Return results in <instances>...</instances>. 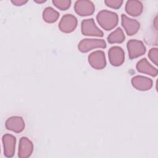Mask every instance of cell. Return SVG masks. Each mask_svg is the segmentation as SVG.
Returning a JSON list of instances; mask_svg holds the SVG:
<instances>
[{"mask_svg":"<svg viewBox=\"0 0 158 158\" xmlns=\"http://www.w3.org/2000/svg\"><path fill=\"white\" fill-rule=\"evenodd\" d=\"M95 7L94 4L88 0L77 1L74 5L75 12L80 16H88L92 15L94 12Z\"/></svg>","mask_w":158,"mask_h":158,"instance_id":"8992f818","label":"cell"},{"mask_svg":"<svg viewBox=\"0 0 158 158\" xmlns=\"http://www.w3.org/2000/svg\"><path fill=\"white\" fill-rule=\"evenodd\" d=\"M4 156L7 157L14 156L15 150L16 138L10 134H5L2 136Z\"/></svg>","mask_w":158,"mask_h":158,"instance_id":"8fae6325","label":"cell"},{"mask_svg":"<svg viewBox=\"0 0 158 158\" xmlns=\"http://www.w3.org/2000/svg\"><path fill=\"white\" fill-rule=\"evenodd\" d=\"M130 59L137 58L146 52V47L143 41L137 40H130L127 44Z\"/></svg>","mask_w":158,"mask_h":158,"instance_id":"277c9868","label":"cell"},{"mask_svg":"<svg viewBox=\"0 0 158 158\" xmlns=\"http://www.w3.org/2000/svg\"><path fill=\"white\" fill-rule=\"evenodd\" d=\"M5 127L7 130L19 133L24 130L25 125L22 117L20 116H12L7 119Z\"/></svg>","mask_w":158,"mask_h":158,"instance_id":"30bf717a","label":"cell"},{"mask_svg":"<svg viewBox=\"0 0 158 158\" xmlns=\"http://www.w3.org/2000/svg\"><path fill=\"white\" fill-rule=\"evenodd\" d=\"M125 9L128 15L137 17L140 15L143 12V5L139 1L130 0L127 1Z\"/></svg>","mask_w":158,"mask_h":158,"instance_id":"9a60e30c","label":"cell"},{"mask_svg":"<svg viewBox=\"0 0 158 158\" xmlns=\"http://www.w3.org/2000/svg\"><path fill=\"white\" fill-rule=\"evenodd\" d=\"M34 2H36V3H43V2H46V0H34Z\"/></svg>","mask_w":158,"mask_h":158,"instance_id":"7402d4cb","label":"cell"},{"mask_svg":"<svg viewBox=\"0 0 158 158\" xmlns=\"http://www.w3.org/2000/svg\"><path fill=\"white\" fill-rule=\"evenodd\" d=\"M53 4L61 10H65L68 9L71 5V1L70 0H53Z\"/></svg>","mask_w":158,"mask_h":158,"instance_id":"ac0fdd59","label":"cell"},{"mask_svg":"<svg viewBox=\"0 0 158 158\" xmlns=\"http://www.w3.org/2000/svg\"><path fill=\"white\" fill-rule=\"evenodd\" d=\"M132 86L139 91L149 90L152 86V80L146 77L136 75L133 77L131 80Z\"/></svg>","mask_w":158,"mask_h":158,"instance_id":"4fadbf2b","label":"cell"},{"mask_svg":"<svg viewBox=\"0 0 158 158\" xmlns=\"http://www.w3.org/2000/svg\"><path fill=\"white\" fill-rule=\"evenodd\" d=\"M104 3L106 5L110 8L115 9H119L122 4H123V1L122 0H106L104 1Z\"/></svg>","mask_w":158,"mask_h":158,"instance_id":"d6986e66","label":"cell"},{"mask_svg":"<svg viewBox=\"0 0 158 158\" xmlns=\"http://www.w3.org/2000/svg\"><path fill=\"white\" fill-rule=\"evenodd\" d=\"M28 2V1H25V0H12L11 2L15 5V6H22L26 4Z\"/></svg>","mask_w":158,"mask_h":158,"instance_id":"44dd1931","label":"cell"},{"mask_svg":"<svg viewBox=\"0 0 158 158\" xmlns=\"http://www.w3.org/2000/svg\"><path fill=\"white\" fill-rule=\"evenodd\" d=\"M136 68L139 72L149 75L151 77H156L158 73L157 69L153 67L146 58L139 60L136 65Z\"/></svg>","mask_w":158,"mask_h":158,"instance_id":"5bb4252c","label":"cell"},{"mask_svg":"<svg viewBox=\"0 0 158 158\" xmlns=\"http://www.w3.org/2000/svg\"><path fill=\"white\" fill-rule=\"evenodd\" d=\"M108 57L110 64L115 67L120 66L125 60V53L123 49L115 46L111 47L108 51Z\"/></svg>","mask_w":158,"mask_h":158,"instance_id":"ba28073f","label":"cell"},{"mask_svg":"<svg viewBox=\"0 0 158 158\" xmlns=\"http://www.w3.org/2000/svg\"><path fill=\"white\" fill-rule=\"evenodd\" d=\"M81 31L83 35L91 36H103V32L96 25L93 19H85L81 23Z\"/></svg>","mask_w":158,"mask_h":158,"instance_id":"3957f363","label":"cell"},{"mask_svg":"<svg viewBox=\"0 0 158 158\" xmlns=\"http://www.w3.org/2000/svg\"><path fill=\"white\" fill-rule=\"evenodd\" d=\"M88 59L90 65L96 70H101L106 65V56L102 51L98 50L91 52Z\"/></svg>","mask_w":158,"mask_h":158,"instance_id":"5b68a950","label":"cell"},{"mask_svg":"<svg viewBox=\"0 0 158 158\" xmlns=\"http://www.w3.org/2000/svg\"><path fill=\"white\" fill-rule=\"evenodd\" d=\"M148 57L149 59L156 65H157L158 61V49L157 48H151L148 52Z\"/></svg>","mask_w":158,"mask_h":158,"instance_id":"ffe728a7","label":"cell"},{"mask_svg":"<svg viewBox=\"0 0 158 158\" xmlns=\"http://www.w3.org/2000/svg\"><path fill=\"white\" fill-rule=\"evenodd\" d=\"M77 23V19L74 15L67 14L62 17L59 23V28L64 33H71L75 30Z\"/></svg>","mask_w":158,"mask_h":158,"instance_id":"52a82bcc","label":"cell"},{"mask_svg":"<svg viewBox=\"0 0 158 158\" xmlns=\"http://www.w3.org/2000/svg\"><path fill=\"white\" fill-rule=\"evenodd\" d=\"M125 36L120 28H117L110 33L107 37V41L110 44L122 43L125 41Z\"/></svg>","mask_w":158,"mask_h":158,"instance_id":"e0dca14e","label":"cell"},{"mask_svg":"<svg viewBox=\"0 0 158 158\" xmlns=\"http://www.w3.org/2000/svg\"><path fill=\"white\" fill-rule=\"evenodd\" d=\"M33 151V144L28 138L23 136L20 139L18 156L20 158L29 157Z\"/></svg>","mask_w":158,"mask_h":158,"instance_id":"7c38bea8","label":"cell"},{"mask_svg":"<svg viewBox=\"0 0 158 158\" xmlns=\"http://www.w3.org/2000/svg\"><path fill=\"white\" fill-rule=\"evenodd\" d=\"M59 17V13L51 7H46L43 12V19L47 23H52L56 22Z\"/></svg>","mask_w":158,"mask_h":158,"instance_id":"2e32d148","label":"cell"},{"mask_svg":"<svg viewBox=\"0 0 158 158\" xmlns=\"http://www.w3.org/2000/svg\"><path fill=\"white\" fill-rule=\"evenodd\" d=\"M99 25L105 30L109 31L115 28L118 22V15L112 11L102 10L96 15Z\"/></svg>","mask_w":158,"mask_h":158,"instance_id":"6da1fadb","label":"cell"},{"mask_svg":"<svg viewBox=\"0 0 158 158\" xmlns=\"http://www.w3.org/2000/svg\"><path fill=\"white\" fill-rule=\"evenodd\" d=\"M106 47V41L102 39H83L78 45V49L81 52H87L94 48H105Z\"/></svg>","mask_w":158,"mask_h":158,"instance_id":"7a4b0ae2","label":"cell"},{"mask_svg":"<svg viewBox=\"0 0 158 158\" xmlns=\"http://www.w3.org/2000/svg\"><path fill=\"white\" fill-rule=\"evenodd\" d=\"M121 20L122 25L128 36L134 35L138 31L140 24L136 20L128 17L125 14H122Z\"/></svg>","mask_w":158,"mask_h":158,"instance_id":"9c48e42d","label":"cell"}]
</instances>
